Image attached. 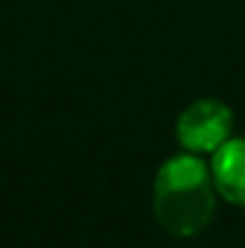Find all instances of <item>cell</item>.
Instances as JSON below:
<instances>
[{"mask_svg": "<svg viewBox=\"0 0 245 248\" xmlns=\"http://www.w3.org/2000/svg\"><path fill=\"white\" fill-rule=\"evenodd\" d=\"M234 113L225 101L216 98H199L187 104L176 122V139L187 153H214L231 139Z\"/></svg>", "mask_w": 245, "mask_h": 248, "instance_id": "obj_2", "label": "cell"}, {"mask_svg": "<svg viewBox=\"0 0 245 248\" xmlns=\"http://www.w3.org/2000/svg\"><path fill=\"white\" fill-rule=\"evenodd\" d=\"M211 173L222 199L245 208V136L228 139L211 153Z\"/></svg>", "mask_w": 245, "mask_h": 248, "instance_id": "obj_3", "label": "cell"}, {"mask_svg": "<svg viewBox=\"0 0 245 248\" xmlns=\"http://www.w3.org/2000/svg\"><path fill=\"white\" fill-rule=\"evenodd\" d=\"M216 182L199 153H179L162 162L153 179V214L170 237H196L208 228L216 205Z\"/></svg>", "mask_w": 245, "mask_h": 248, "instance_id": "obj_1", "label": "cell"}]
</instances>
